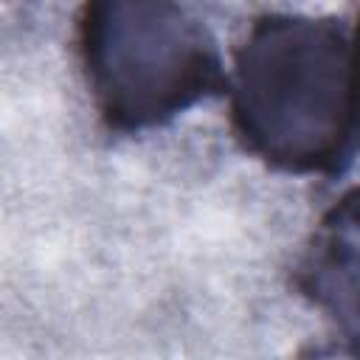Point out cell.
<instances>
[{
	"mask_svg": "<svg viewBox=\"0 0 360 360\" xmlns=\"http://www.w3.org/2000/svg\"><path fill=\"white\" fill-rule=\"evenodd\" d=\"M231 115L245 146L276 169H340L360 127L354 37L329 17H259L236 51Z\"/></svg>",
	"mask_w": 360,
	"mask_h": 360,
	"instance_id": "6da1fadb",
	"label": "cell"
},
{
	"mask_svg": "<svg viewBox=\"0 0 360 360\" xmlns=\"http://www.w3.org/2000/svg\"><path fill=\"white\" fill-rule=\"evenodd\" d=\"M301 284L360 354V191L340 200L321 222Z\"/></svg>",
	"mask_w": 360,
	"mask_h": 360,
	"instance_id": "3957f363",
	"label": "cell"
},
{
	"mask_svg": "<svg viewBox=\"0 0 360 360\" xmlns=\"http://www.w3.org/2000/svg\"><path fill=\"white\" fill-rule=\"evenodd\" d=\"M307 360H360V354H354L352 349H321V352H312Z\"/></svg>",
	"mask_w": 360,
	"mask_h": 360,
	"instance_id": "277c9868",
	"label": "cell"
},
{
	"mask_svg": "<svg viewBox=\"0 0 360 360\" xmlns=\"http://www.w3.org/2000/svg\"><path fill=\"white\" fill-rule=\"evenodd\" d=\"M354 48H357V65H360V25H357V34H354Z\"/></svg>",
	"mask_w": 360,
	"mask_h": 360,
	"instance_id": "5b68a950",
	"label": "cell"
},
{
	"mask_svg": "<svg viewBox=\"0 0 360 360\" xmlns=\"http://www.w3.org/2000/svg\"><path fill=\"white\" fill-rule=\"evenodd\" d=\"M79 51L98 112L124 132L160 127L222 87L211 31L166 0L84 6Z\"/></svg>",
	"mask_w": 360,
	"mask_h": 360,
	"instance_id": "7a4b0ae2",
	"label": "cell"
}]
</instances>
